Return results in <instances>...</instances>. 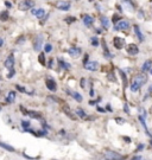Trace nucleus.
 Instances as JSON below:
<instances>
[{
	"label": "nucleus",
	"mask_w": 152,
	"mask_h": 160,
	"mask_svg": "<svg viewBox=\"0 0 152 160\" xmlns=\"http://www.w3.org/2000/svg\"><path fill=\"white\" fill-rule=\"evenodd\" d=\"M147 93H152V85H150V87H149V90H147Z\"/></svg>",
	"instance_id": "nucleus-58"
},
{
	"label": "nucleus",
	"mask_w": 152,
	"mask_h": 160,
	"mask_svg": "<svg viewBox=\"0 0 152 160\" xmlns=\"http://www.w3.org/2000/svg\"><path fill=\"white\" fill-rule=\"evenodd\" d=\"M104 157L106 160H126V155H121L113 151H106Z\"/></svg>",
	"instance_id": "nucleus-1"
},
{
	"label": "nucleus",
	"mask_w": 152,
	"mask_h": 160,
	"mask_svg": "<svg viewBox=\"0 0 152 160\" xmlns=\"http://www.w3.org/2000/svg\"><path fill=\"white\" fill-rule=\"evenodd\" d=\"M15 57L13 55H10L6 59H5V62H4V65L7 70H12V69H15Z\"/></svg>",
	"instance_id": "nucleus-13"
},
{
	"label": "nucleus",
	"mask_w": 152,
	"mask_h": 160,
	"mask_svg": "<svg viewBox=\"0 0 152 160\" xmlns=\"http://www.w3.org/2000/svg\"><path fill=\"white\" fill-rule=\"evenodd\" d=\"M133 30H134V33H135V36L138 37V39H139V42H144L145 41V37H144V34H143V32H142V30H140V27H139V25H137V24H134L133 25Z\"/></svg>",
	"instance_id": "nucleus-17"
},
{
	"label": "nucleus",
	"mask_w": 152,
	"mask_h": 160,
	"mask_svg": "<svg viewBox=\"0 0 152 160\" xmlns=\"http://www.w3.org/2000/svg\"><path fill=\"white\" fill-rule=\"evenodd\" d=\"M150 72H151V75H152V69H151V70H150Z\"/></svg>",
	"instance_id": "nucleus-60"
},
{
	"label": "nucleus",
	"mask_w": 152,
	"mask_h": 160,
	"mask_svg": "<svg viewBox=\"0 0 152 160\" xmlns=\"http://www.w3.org/2000/svg\"><path fill=\"white\" fill-rule=\"evenodd\" d=\"M119 73H120V76L122 78V82H124V88H126V87H127V77H126V73L121 69H119Z\"/></svg>",
	"instance_id": "nucleus-30"
},
{
	"label": "nucleus",
	"mask_w": 152,
	"mask_h": 160,
	"mask_svg": "<svg viewBox=\"0 0 152 160\" xmlns=\"http://www.w3.org/2000/svg\"><path fill=\"white\" fill-rule=\"evenodd\" d=\"M21 127H23V129L29 128V127H30V121H28V120H23V121H21Z\"/></svg>",
	"instance_id": "nucleus-36"
},
{
	"label": "nucleus",
	"mask_w": 152,
	"mask_h": 160,
	"mask_svg": "<svg viewBox=\"0 0 152 160\" xmlns=\"http://www.w3.org/2000/svg\"><path fill=\"white\" fill-rule=\"evenodd\" d=\"M120 19H121V18H120L119 13H114V14L112 16V20H111V21L114 24V25H115L117 23H119V21H120Z\"/></svg>",
	"instance_id": "nucleus-33"
},
{
	"label": "nucleus",
	"mask_w": 152,
	"mask_h": 160,
	"mask_svg": "<svg viewBox=\"0 0 152 160\" xmlns=\"http://www.w3.org/2000/svg\"><path fill=\"white\" fill-rule=\"evenodd\" d=\"M125 39L122 38V37H114L113 38V45H114V47L115 49H118V50H121V49L125 46Z\"/></svg>",
	"instance_id": "nucleus-9"
},
{
	"label": "nucleus",
	"mask_w": 152,
	"mask_h": 160,
	"mask_svg": "<svg viewBox=\"0 0 152 160\" xmlns=\"http://www.w3.org/2000/svg\"><path fill=\"white\" fill-rule=\"evenodd\" d=\"M62 112L64 113L68 117H70L71 120H76V117H77V116H76V115L73 113V110L70 109V107H69L68 104H66V103H64V104H62Z\"/></svg>",
	"instance_id": "nucleus-12"
},
{
	"label": "nucleus",
	"mask_w": 152,
	"mask_h": 160,
	"mask_svg": "<svg viewBox=\"0 0 152 160\" xmlns=\"http://www.w3.org/2000/svg\"><path fill=\"white\" fill-rule=\"evenodd\" d=\"M100 23H101V25H102V27L105 30H109V26H111L112 21L107 17H100Z\"/></svg>",
	"instance_id": "nucleus-22"
},
{
	"label": "nucleus",
	"mask_w": 152,
	"mask_h": 160,
	"mask_svg": "<svg viewBox=\"0 0 152 160\" xmlns=\"http://www.w3.org/2000/svg\"><path fill=\"white\" fill-rule=\"evenodd\" d=\"M101 101V97H97L96 98V100H89V102H88V103H89L91 106H95L97 102H100Z\"/></svg>",
	"instance_id": "nucleus-39"
},
{
	"label": "nucleus",
	"mask_w": 152,
	"mask_h": 160,
	"mask_svg": "<svg viewBox=\"0 0 152 160\" xmlns=\"http://www.w3.org/2000/svg\"><path fill=\"white\" fill-rule=\"evenodd\" d=\"M67 93L74 98V100L76 101V102H79V103H81L82 101H83V97H82V95H80L77 91H70V90H67Z\"/></svg>",
	"instance_id": "nucleus-19"
},
{
	"label": "nucleus",
	"mask_w": 152,
	"mask_h": 160,
	"mask_svg": "<svg viewBox=\"0 0 152 160\" xmlns=\"http://www.w3.org/2000/svg\"><path fill=\"white\" fill-rule=\"evenodd\" d=\"M10 19V12L8 10H4L0 12V21H7Z\"/></svg>",
	"instance_id": "nucleus-24"
},
{
	"label": "nucleus",
	"mask_w": 152,
	"mask_h": 160,
	"mask_svg": "<svg viewBox=\"0 0 152 160\" xmlns=\"http://www.w3.org/2000/svg\"><path fill=\"white\" fill-rule=\"evenodd\" d=\"M121 3H122L124 5H126V7H129L130 11H133V10H134V5H133V3H132V0H121Z\"/></svg>",
	"instance_id": "nucleus-29"
},
{
	"label": "nucleus",
	"mask_w": 152,
	"mask_h": 160,
	"mask_svg": "<svg viewBox=\"0 0 152 160\" xmlns=\"http://www.w3.org/2000/svg\"><path fill=\"white\" fill-rule=\"evenodd\" d=\"M124 140H125V141H127V142H131V139L127 138V137H124Z\"/></svg>",
	"instance_id": "nucleus-57"
},
{
	"label": "nucleus",
	"mask_w": 152,
	"mask_h": 160,
	"mask_svg": "<svg viewBox=\"0 0 152 160\" xmlns=\"http://www.w3.org/2000/svg\"><path fill=\"white\" fill-rule=\"evenodd\" d=\"M3 45H4V39L1 38V37H0V47H1Z\"/></svg>",
	"instance_id": "nucleus-56"
},
{
	"label": "nucleus",
	"mask_w": 152,
	"mask_h": 160,
	"mask_svg": "<svg viewBox=\"0 0 152 160\" xmlns=\"http://www.w3.org/2000/svg\"><path fill=\"white\" fill-rule=\"evenodd\" d=\"M28 115L31 117V119H35V120H42V114L39 112H33V110H29Z\"/></svg>",
	"instance_id": "nucleus-25"
},
{
	"label": "nucleus",
	"mask_w": 152,
	"mask_h": 160,
	"mask_svg": "<svg viewBox=\"0 0 152 160\" xmlns=\"http://www.w3.org/2000/svg\"><path fill=\"white\" fill-rule=\"evenodd\" d=\"M70 6L71 4L69 1H66V0H58L56 3V8L59 10V11H69L70 10Z\"/></svg>",
	"instance_id": "nucleus-6"
},
{
	"label": "nucleus",
	"mask_w": 152,
	"mask_h": 160,
	"mask_svg": "<svg viewBox=\"0 0 152 160\" xmlns=\"http://www.w3.org/2000/svg\"><path fill=\"white\" fill-rule=\"evenodd\" d=\"M82 21H83V24L87 26V27H91V26H93L94 25V18L91 16V14H83L82 16Z\"/></svg>",
	"instance_id": "nucleus-14"
},
{
	"label": "nucleus",
	"mask_w": 152,
	"mask_h": 160,
	"mask_svg": "<svg viewBox=\"0 0 152 160\" xmlns=\"http://www.w3.org/2000/svg\"><path fill=\"white\" fill-rule=\"evenodd\" d=\"M131 160H143V158H142V155H135V157H133Z\"/></svg>",
	"instance_id": "nucleus-50"
},
{
	"label": "nucleus",
	"mask_w": 152,
	"mask_h": 160,
	"mask_svg": "<svg viewBox=\"0 0 152 160\" xmlns=\"http://www.w3.org/2000/svg\"><path fill=\"white\" fill-rule=\"evenodd\" d=\"M80 84H81V87H82V88H86V78H81Z\"/></svg>",
	"instance_id": "nucleus-47"
},
{
	"label": "nucleus",
	"mask_w": 152,
	"mask_h": 160,
	"mask_svg": "<svg viewBox=\"0 0 152 160\" xmlns=\"http://www.w3.org/2000/svg\"><path fill=\"white\" fill-rule=\"evenodd\" d=\"M0 147H1V148H4V150H6L7 152H16L15 147H12V146H10V145H7V144H4V142H1V141H0Z\"/></svg>",
	"instance_id": "nucleus-27"
},
{
	"label": "nucleus",
	"mask_w": 152,
	"mask_h": 160,
	"mask_svg": "<svg viewBox=\"0 0 152 160\" xmlns=\"http://www.w3.org/2000/svg\"><path fill=\"white\" fill-rule=\"evenodd\" d=\"M68 54L73 58H79L81 56V54H82V49L81 47H77V46H71L69 50H68Z\"/></svg>",
	"instance_id": "nucleus-8"
},
{
	"label": "nucleus",
	"mask_w": 152,
	"mask_h": 160,
	"mask_svg": "<svg viewBox=\"0 0 152 160\" xmlns=\"http://www.w3.org/2000/svg\"><path fill=\"white\" fill-rule=\"evenodd\" d=\"M4 4H5V6H6L7 8H11V7H12V4H11L10 1H7V0H5V1H4Z\"/></svg>",
	"instance_id": "nucleus-48"
},
{
	"label": "nucleus",
	"mask_w": 152,
	"mask_h": 160,
	"mask_svg": "<svg viewBox=\"0 0 152 160\" xmlns=\"http://www.w3.org/2000/svg\"><path fill=\"white\" fill-rule=\"evenodd\" d=\"M38 62H39L42 65L46 64V58H45V52H41L39 56H38Z\"/></svg>",
	"instance_id": "nucleus-31"
},
{
	"label": "nucleus",
	"mask_w": 152,
	"mask_h": 160,
	"mask_svg": "<svg viewBox=\"0 0 152 160\" xmlns=\"http://www.w3.org/2000/svg\"><path fill=\"white\" fill-rule=\"evenodd\" d=\"M150 145H151V146H152V139H151V142H150Z\"/></svg>",
	"instance_id": "nucleus-59"
},
{
	"label": "nucleus",
	"mask_w": 152,
	"mask_h": 160,
	"mask_svg": "<svg viewBox=\"0 0 152 160\" xmlns=\"http://www.w3.org/2000/svg\"><path fill=\"white\" fill-rule=\"evenodd\" d=\"M95 32H96V34H101V33H102V30H101V29H96Z\"/></svg>",
	"instance_id": "nucleus-55"
},
{
	"label": "nucleus",
	"mask_w": 152,
	"mask_h": 160,
	"mask_svg": "<svg viewBox=\"0 0 152 160\" xmlns=\"http://www.w3.org/2000/svg\"><path fill=\"white\" fill-rule=\"evenodd\" d=\"M96 110H97V112H99V113H105V112H106V109H104V108H101L100 106H96Z\"/></svg>",
	"instance_id": "nucleus-46"
},
{
	"label": "nucleus",
	"mask_w": 152,
	"mask_h": 160,
	"mask_svg": "<svg viewBox=\"0 0 152 160\" xmlns=\"http://www.w3.org/2000/svg\"><path fill=\"white\" fill-rule=\"evenodd\" d=\"M16 91L15 90H11V91H8V94L6 95V97H5V102L6 103H13L15 101H16Z\"/></svg>",
	"instance_id": "nucleus-18"
},
{
	"label": "nucleus",
	"mask_w": 152,
	"mask_h": 160,
	"mask_svg": "<svg viewBox=\"0 0 152 160\" xmlns=\"http://www.w3.org/2000/svg\"><path fill=\"white\" fill-rule=\"evenodd\" d=\"M45 85L51 93H56L57 91V83H56V81L53 77H50V76L45 77Z\"/></svg>",
	"instance_id": "nucleus-2"
},
{
	"label": "nucleus",
	"mask_w": 152,
	"mask_h": 160,
	"mask_svg": "<svg viewBox=\"0 0 152 160\" xmlns=\"http://www.w3.org/2000/svg\"><path fill=\"white\" fill-rule=\"evenodd\" d=\"M76 116L77 117H80V119H82V120H93L94 117H91V116H88V114L84 112V109H82V108H77L76 109Z\"/></svg>",
	"instance_id": "nucleus-16"
},
{
	"label": "nucleus",
	"mask_w": 152,
	"mask_h": 160,
	"mask_svg": "<svg viewBox=\"0 0 152 160\" xmlns=\"http://www.w3.org/2000/svg\"><path fill=\"white\" fill-rule=\"evenodd\" d=\"M140 85H139L134 80H132V82H131V85H130V89H131V91L132 93H138L139 90H140Z\"/></svg>",
	"instance_id": "nucleus-26"
},
{
	"label": "nucleus",
	"mask_w": 152,
	"mask_h": 160,
	"mask_svg": "<svg viewBox=\"0 0 152 160\" xmlns=\"http://www.w3.org/2000/svg\"><path fill=\"white\" fill-rule=\"evenodd\" d=\"M143 148H144V145H139V146H138V148H137V152H138V151H142Z\"/></svg>",
	"instance_id": "nucleus-54"
},
{
	"label": "nucleus",
	"mask_w": 152,
	"mask_h": 160,
	"mask_svg": "<svg viewBox=\"0 0 152 160\" xmlns=\"http://www.w3.org/2000/svg\"><path fill=\"white\" fill-rule=\"evenodd\" d=\"M43 34H38L36 38L33 39L32 42V46H33V50L37 51V52H39L41 51V49L43 47Z\"/></svg>",
	"instance_id": "nucleus-3"
},
{
	"label": "nucleus",
	"mask_w": 152,
	"mask_h": 160,
	"mask_svg": "<svg viewBox=\"0 0 152 160\" xmlns=\"http://www.w3.org/2000/svg\"><path fill=\"white\" fill-rule=\"evenodd\" d=\"M124 112H125L126 114H130V107H129L127 103H125V104H124Z\"/></svg>",
	"instance_id": "nucleus-43"
},
{
	"label": "nucleus",
	"mask_w": 152,
	"mask_h": 160,
	"mask_svg": "<svg viewBox=\"0 0 152 160\" xmlns=\"http://www.w3.org/2000/svg\"><path fill=\"white\" fill-rule=\"evenodd\" d=\"M33 6H35L33 0H21L18 5V8L20 11H28V10H31Z\"/></svg>",
	"instance_id": "nucleus-5"
},
{
	"label": "nucleus",
	"mask_w": 152,
	"mask_h": 160,
	"mask_svg": "<svg viewBox=\"0 0 152 160\" xmlns=\"http://www.w3.org/2000/svg\"><path fill=\"white\" fill-rule=\"evenodd\" d=\"M151 69H152V59L145 60L144 64H143V67H142V71H143V72H147V71H150Z\"/></svg>",
	"instance_id": "nucleus-23"
},
{
	"label": "nucleus",
	"mask_w": 152,
	"mask_h": 160,
	"mask_svg": "<svg viewBox=\"0 0 152 160\" xmlns=\"http://www.w3.org/2000/svg\"><path fill=\"white\" fill-rule=\"evenodd\" d=\"M83 67L88 71H97L100 64H99V62H96V60H89V62H88L86 65H83Z\"/></svg>",
	"instance_id": "nucleus-11"
},
{
	"label": "nucleus",
	"mask_w": 152,
	"mask_h": 160,
	"mask_svg": "<svg viewBox=\"0 0 152 160\" xmlns=\"http://www.w3.org/2000/svg\"><path fill=\"white\" fill-rule=\"evenodd\" d=\"M106 110H109V112H113V109H112V107H111V104H109V103L106 106Z\"/></svg>",
	"instance_id": "nucleus-53"
},
{
	"label": "nucleus",
	"mask_w": 152,
	"mask_h": 160,
	"mask_svg": "<svg viewBox=\"0 0 152 160\" xmlns=\"http://www.w3.org/2000/svg\"><path fill=\"white\" fill-rule=\"evenodd\" d=\"M91 41V44L94 46V47H97L99 45H100V41H99V38L96 36H94V37H92V38L89 39Z\"/></svg>",
	"instance_id": "nucleus-32"
},
{
	"label": "nucleus",
	"mask_w": 152,
	"mask_h": 160,
	"mask_svg": "<svg viewBox=\"0 0 152 160\" xmlns=\"http://www.w3.org/2000/svg\"><path fill=\"white\" fill-rule=\"evenodd\" d=\"M76 20H77V19H76L75 17H67V18H66V23H67V24H73V23H75Z\"/></svg>",
	"instance_id": "nucleus-38"
},
{
	"label": "nucleus",
	"mask_w": 152,
	"mask_h": 160,
	"mask_svg": "<svg viewBox=\"0 0 152 160\" xmlns=\"http://www.w3.org/2000/svg\"><path fill=\"white\" fill-rule=\"evenodd\" d=\"M16 88H17V90H19L20 93H26L28 95H30V96H32L33 95V91H31V90H26L25 88H23L21 85H19V84H16Z\"/></svg>",
	"instance_id": "nucleus-28"
},
{
	"label": "nucleus",
	"mask_w": 152,
	"mask_h": 160,
	"mask_svg": "<svg viewBox=\"0 0 152 160\" xmlns=\"http://www.w3.org/2000/svg\"><path fill=\"white\" fill-rule=\"evenodd\" d=\"M23 42H25V37H19V39L17 41V44H20Z\"/></svg>",
	"instance_id": "nucleus-49"
},
{
	"label": "nucleus",
	"mask_w": 152,
	"mask_h": 160,
	"mask_svg": "<svg viewBox=\"0 0 152 160\" xmlns=\"http://www.w3.org/2000/svg\"><path fill=\"white\" fill-rule=\"evenodd\" d=\"M126 52H127L129 55H131V56H135V55L139 54V47H138V45L131 43L129 45H126Z\"/></svg>",
	"instance_id": "nucleus-10"
},
{
	"label": "nucleus",
	"mask_w": 152,
	"mask_h": 160,
	"mask_svg": "<svg viewBox=\"0 0 152 160\" xmlns=\"http://www.w3.org/2000/svg\"><path fill=\"white\" fill-rule=\"evenodd\" d=\"M131 26V24L129 20H120L119 23H117L115 25H114V31H125V30H129Z\"/></svg>",
	"instance_id": "nucleus-4"
},
{
	"label": "nucleus",
	"mask_w": 152,
	"mask_h": 160,
	"mask_svg": "<svg viewBox=\"0 0 152 160\" xmlns=\"http://www.w3.org/2000/svg\"><path fill=\"white\" fill-rule=\"evenodd\" d=\"M54 63H55V62H54V59H53V58H51V59H49V62H48V64H46L48 68H49V69H51V68L54 67Z\"/></svg>",
	"instance_id": "nucleus-44"
},
{
	"label": "nucleus",
	"mask_w": 152,
	"mask_h": 160,
	"mask_svg": "<svg viewBox=\"0 0 152 160\" xmlns=\"http://www.w3.org/2000/svg\"><path fill=\"white\" fill-rule=\"evenodd\" d=\"M19 109H20V112L24 114V115H28V113H29V110L26 109V108H25V107H23V106H20L19 107Z\"/></svg>",
	"instance_id": "nucleus-41"
},
{
	"label": "nucleus",
	"mask_w": 152,
	"mask_h": 160,
	"mask_svg": "<svg viewBox=\"0 0 152 160\" xmlns=\"http://www.w3.org/2000/svg\"><path fill=\"white\" fill-rule=\"evenodd\" d=\"M117 8H118V11H119V13L121 14V13H122V7H121V5L118 4V5H117Z\"/></svg>",
	"instance_id": "nucleus-51"
},
{
	"label": "nucleus",
	"mask_w": 152,
	"mask_h": 160,
	"mask_svg": "<svg viewBox=\"0 0 152 160\" xmlns=\"http://www.w3.org/2000/svg\"><path fill=\"white\" fill-rule=\"evenodd\" d=\"M101 44H102V49H104V56H105V58H107V59H111V58H113V55L109 52V50H108V47H107V45H106V41L105 39H102L101 41Z\"/></svg>",
	"instance_id": "nucleus-21"
},
{
	"label": "nucleus",
	"mask_w": 152,
	"mask_h": 160,
	"mask_svg": "<svg viewBox=\"0 0 152 160\" xmlns=\"http://www.w3.org/2000/svg\"><path fill=\"white\" fill-rule=\"evenodd\" d=\"M140 87H143V85L147 82V76L145 75V73H138L137 76H134V78H133Z\"/></svg>",
	"instance_id": "nucleus-15"
},
{
	"label": "nucleus",
	"mask_w": 152,
	"mask_h": 160,
	"mask_svg": "<svg viewBox=\"0 0 152 160\" xmlns=\"http://www.w3.org/2000/svg\"><path fill=\"white\" fill-rule=\"evenodd\" d=\"M115 121L118 122V124H120V125H122V124H125V119H121V117H115Z\"/></svg>",
	"instance_id": "nucleus-45"
},
{
	"label": "nucleus",
	"mask_w": 152,
	"mask_h": 160,
	"mask_svg": "<svg viewBox=\"0 0 152 160\" xmlns=\"http://www.w3.org/2000/svg\"><path fill=\"white\" fill-rule=\"evenodd\" d=\"M57 63H58V67L61 69H63V70H69L71 68V65L68 62H66L64 59H62V58H57Z\"/></svg>",
	"instance_id": "nucleus-20"
},
{
	"label": "nucleus",
	"mask_w": 152,
	"mask_h": 160,
	"mask_svg": "<svg viewBox=\"0 0 152 160\" xmlns=\"http://www.w3.org/2000/svg\"><path fill=\"white\" fill-rule=\"evenodd\" d=\"M46 135H48V129L46 128L37 130V137H46Z\"/></svg>",
	"instance_id": "nucleus-34"
},
{
	"label": "nucleus",
	"mask_w": 152,
	"mask_h": 160,
	"mask_svg": "<svg viewBox=\"0 0 152 160\" xmlns=\"http://www.w3.org/2000/svg\"><path fill=\"white\" fill-rule=\"evenodd\" d=\"M108 80H111L112 82H117V78H115V77H114V73H113V72L108 73Z\"/></svg>",
	"instance_id": "nucleus-42"
},
{
	"label": "nucleus",
	"mask_w": 152,
	"mask_h": 160,
	"mask_svg": "<svg viewBox=\"0 0 152 160\" xmlns=\"http://www.w3.org/2000/svg\"><path fill=\"white\" fill-rule=\"evenodd\" d=\"M43 49H44V52H45V54H49V52L53 51V45L50 44V43H46V44L44 45Z\"/></svg>",
	"instance_id": "nucleus-35"
},
{
	"label": "nucleus",
	"mask_w": 152,
	"mask_h": 160,
	"mask_svg": "<svg viewBox=\"0 0 152 160\" xmlns=\"http://www.w3.org/2000/svg\"><path fill=\"white\" fill-rule=\"evenodd\" d=\"M15 75H16V70H15V69H12V70H8V73H7V76H6V77H7L8 80H11Z\"/></svg>",
	"instance_id": "nucleus-37"
},
{
	"label": "nucleus",
	"mask_w": 152,
	"mask_h": 160,
	"mask_svg": "<svg viewBox=\"0 0 152 160\" xmlns=\"http://www.w3.org/2000/svg\"><path fill=\"white\" fill-rule=\"evenodd\" d=\"M89 95H91V97H94V96H95V91H94V89H93V88L91 89V91H89Z\"/></svg>",
	"instance_id": "nucleus-52"
},
{
	"label": "nucleus",
	"mask_w": 152,
	"mask_h": 160,
	"mask_svg": "<svg viewBox=\"0 0 152 160\" xmlns=\"http://www.w3.org/2000/svg\"><path fill=\"white\" fill-rule=\"evenodd\" d=\"M30 12H31L32 16L37 17L38 19H43V18L46 16V12H45L44 8H35V7H32V8L30 10Z\"/></svg>",
	"instance_id": "nucleus-7"
},
{
	"label": "nucleus",
	"mask_w": 152,
	"mask_h": 160,
	"mask_svg": "<svg viewBox=\"0 0 152 160\" xmlns=\"http://www.w3.org/2000/svg\"><path fill=\"white\" fill-rule=\"evenodd\" d=\"M88 62H89V55H88V54H84V57H83V65H86Z\"/></svg>",
	"instance_id": "nucleus-40"
}]
</instances>
